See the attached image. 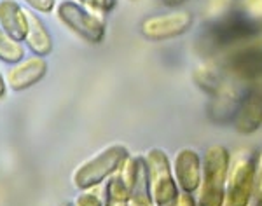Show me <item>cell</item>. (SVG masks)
Returning a JSON list of instances; mask_svg holds the SVG:
<instances>
[{
	"label": "cell",
	"mask_w": 262,
	"mask_h": 206,
	"mask_svg": "<svg viewBox=\"0 0 262 206\" xmlns=\"http://www.w3.org/2000/svg\"><path fill=\"white\" fill-rule=\"evenodd\" d=\"M7 93V81H6V77L2 75V72H0V100L6 96Z\"/></svg>",
	"instance_id": "24"
},
{
	"label": "cell",
	"mask_w": 262,
	"mask_h": 206,
	"mask_svg": "<svg viewBox=\"0 0 262 206\" xmlns=\"http://www.w3.org/2000/svg\"><path fill=\"white\" fill-rule=\"evenodd\" d=\"M250 206H259V204H257V203H255V201H253V203H252Z\"/></svg>",
	"instance_id": "26"
},
{
	"label": "cell",
	"mask_w": 262,
	"mask_h": 206,
	"mask_svg": "<svg viewBox=\"0 0 262 206\" xmlns=\"http://www.w3.org/2000/svg\"><path fill=\"white\" fill-rule=\"evenodd\" d=\"M194 23V16L189 11H173L168 14L149 16L140 23V32L152 42H163L184 35Z\"/></svg>",
	"instance_id": "8"
},
{
	"label": "cell",
	"mask_w": 262,
	"mask_h": 206,
	"mask_svg": "<svg viewBox=\"0 0 262 206\" xmlns=\"http://www.w3.org/2000/svg\"><path fill=\"white\" fill-rule=\"evenodd\" d=\"M25 58V48L21 42L14 40L0 28V61L7 65H16Z\"/></svg>",
	"instance_id": "16"
},
{
	"label": "cell",
	"mask_w": 262,
	"mask_h": 206,
	"mask_svg": "<svg viewBox=\"0 0 262 206\" xmlns=\"http://www.w3.org/2000/svg\"><path fill=\"white\" fill-rule=\"evenodd\" d=\"M234 129L243 134H250L262 128V87H248L236 108Z\"/></svg>",
	"instance_id": "11"
},
{
	"label": "cell",
	"mask_w": 262,
	"mask_h": 206,
	"mask_svg": "<svg viewBox=\"0 0 262 206\" xmlns=\"http://www.w3.org/2000/svg\"><path fill=\"white\" fill-rule=\"evenodd\" d=\"M236 4H238V0H206L205 18L208 21L222 18L234 9Z\"/></svg>",
	"instance_id": "17"
},
{
	"label": "cell",
	"mask_w": 262,
	"mask_h": 206,
	"mask_svg": "<svg viewBox=\"0 0 262 206\" xmlns=\"http://www.w3.org/2000/svg\"><path fill=\"white\" fill-rule=\"evenodd\" d=\"M56 16L63 27L90 44H100L105 39L103 18L75 0H61L56 6Z\"/></svg>",
	"instance_id": "7"
},
{
	"label": "cell",
	"mask_w": 262,
	"mask_h": 206,
	"mask_svg": "<svg viewBox=\"0 0 262 206\" xmlns=\"http://www.w3.org/2000/svg\"><path fill=\"white\" fill-rule=\"evenodd\" d=\"M28 49L37 56H49L53 53V35L48 30L46 23L35 12L28 11V32L25 37Z\"/></svg>",
	"instance_id": "14"
},
{
	"label": "cell",
	"mask_w": 262,
	"mask_h": 206,
	"mask_svg": "<svg viewBox=\"0 0 262 206\" xmlns=\"http://www.w3.org/2000/svg\"><path fill=\"white\" fill-rule=\"evenodd\" d=\"M255 201L257 204L262 206V152L257 161V186H255Z\"/></svg>",
	"instance_id": "22"
},
{
	"label": "cell",
	"mask_w": 262,
	"mask_h": 206,
	"mask_svg": "<svg viewBox=\"0 0 262 206\" xmlns=\"http://www.w3.org/2000/svg\"><path fill=\"white\" fill-rule=\"evenodd\" d=\"M48 74V61L44 56L23 58L16 65H11V70L6 75L7 87L12 91H25L35 86Z\"/></svg>",
	"instance_id": "12"
},
{
	"label": "cell",
	"mask_w": 262,
	"mask_h": 206,
	"mask_svg": "<svg viewBox=\"0 0 262 206\" xmlns=\"http://www.w3.org/2000/svg\"><path fill=\"white\" fill-rule=\"evenodd\" d=\"M0 28L18 42H25L28 32V11L16 0H0Z\"/></svg>",
	"instance_id": "13"
},
{
	"label": "cell",
	"mask_w": 262,
	"mask_h": 206,
	"mask_svg": "<svg viewBox=\"0 0 262 206\" xmlns=\"http://www.w3.org/2000/svg\"><path fill=\"white\" fill-rule=\"evenodd\" d=\"M103 206H131L128 187H126L119 171L116 175H112L108 178L107 186H105Z\"/></svg>",
	"instance_id": "15"
},
{
	"label": "cell",
	"mask_w": 262,
	"mask_h": 206,
	"mask_svg": "<svg viewBox=\"0 0 262 206\" xmlns=\"http://www.w3.org/2000/svg\"><path fill=\"white\" fill-rule=\"evenodd\" d=\"M25 4L40 14H49L53 9H56V0H25Z\"/></svg>",
	"instance_id": "21"
},
{
	"label": "cell",
	"mask_w": 262,
	"mask_h": 206,
	"mask_svg": "<svg viewBox=\"0 0 262 206\" xmlns=\"http://www.w3.org/2000/svg\"><path fill=\"white\" fill-rule=\"evenodd\" d=\"M129 2H138V0H129Z\"/></svg>",
	"instance_id": "27"
},
{
	"label": "cell",
	"mask_w": 262,
	"mask_h": 206,
	"mask_svg": "<svg viewBox=\"0 0 262 206\" xmlns=\"http://www.w3.org/2000/svg\"><path fill=\"white\" fill-rule=\"evenodd\" d=\"M149 171V186L152 206H177L180 187L173 175L171 161L163 149H149L143 155Z\"/></svg>",
	"instance_id": "5"
},
{
	"label": "cell",
	"mask_w": 262,
	"mask_h": 206,
	"mask_svg": "<svg viewBox=\"0 0 262 206\" xmlns=\"http://www.w3.org/2000/svg\"><path fill=\"white\" fill-rule=\"evenodd\" d=\"M238 6L245 16L262 25V0H238Z\"/></svg>",
	"instance_id": "18"
},
{
	"label": "cell",
	"mask_w": 262,
	"mask_h": 206,
	"mask_svg": "<svg viewBox=\"0 0 262 206\" xmlns=\"http://www.w3.org/2000/svg\"><path fill=\"white\" fill-rule=\"evenodd\" d=\"M119 173L129 192L131 206H152L149 171L143 155H131L126 159Z\"/></svg>",
	"instance_id": "9"
},
{
	"label": "cell",
	"mask_w": 262,
	"mask_h": 206,
	"mask_svg": "<svg viewBox=\"0 0 262 206\" xmlns=\"http://www.w3.org/2000/svg\"><path fill=\"white\" fill-rule=\"evenodd\" d=\"M173 175L180 187V192L196 194L201 186L203 176V157L200 152L189 147L177 150L175 157L171 161Z\"/></svg>",
	"instance_id": "10"
},
{
	"label": "cell",
	"mask_w": 262,
	"mask_h": 206,
	"mask_svg": "<svg viewBox=\"0 0 262 206\" xmlns=\"http://www.w3.org/2000/svg\"><path fill=\"white\" fill-rule=\"evenodd\" d=\"M161 2H163L166 7H171V9H173V7H180L182 4H185L187 0H161Z\"/></svg>",
	"instance_id": "25"
},
{
	"label": "cell",
	"mask_w": 262,
	"mask_h": 206,
	"mask_svg": "<svg viewBox=\"0 0 262 206\" xmlns=\"http://www.w3.org/2000/svg\"><path fill=\"white\" fill-rule=\"evenodd\" d=\"M128 157L129 150L126 145L114 144L105 147L103 150L75 168L72 173V184L77 191H91L111 178L112 175H116Z\"/></svg>",
	"instance_id": "2"
},
{
	"label": "cell",
	"mask_w": 262,
	"mask_h": 206,
	"mask_svg": "<svg viewBox=\"0 0 262 206\" xmlns=\"http://www.w3.org/2000/svg\"><path fill=\"white\" fill-rule=\"evenodd\" d=\"M257 161L250 152L231 157L224 206H250L255 199Z\"/></svg>",
	"instance_id": "6"
},
{
	"label": "cell",
	"mask_w": 262,
	"mask_h": 206,
	"mask_svg": "<svg viewBox=\"0 0 262 206\" xmlns=\"http://www.w3.org/2000/svg\"><path fill=\"white\" fill-rule=\"evenodd\" d=\"M219 66L231 81L239 86L262 87V42L260 39L250 44L239 45L224 53Z\"/></svg>",
	"instance_id": "3"
},
{
	"label": "cell",
	"mask_w": 262,
	"mask_h": 206,
	"mask_svg": "<svg viewBox=\"0 0 262 206\" xmlns=\"http://www.w3.org/2000/svg\"><path fill=\"white\" fill-rule=\"evenodd\" d=\"M177 206H198V204H196V197H194V194H187V192H180L179 204H177Z\"/></svg>",
	"instance_id": "23"
},
{
	"label": "cell",
	"mask_w": 262,
	"mask_h": 206,
	"mask_svg": "<svg viewBox=\"0 0 262 206\" xmlns=\"http://www.w3.org/2000/svg\"><path fill=\"white\" fill-rule=\"evenodd\" d=\"M231 152L224 145H210L203 155V176L198 189V206H224Z\"/></svg>",
	"instance_id": "1"
},
{
	"label": "cell",
	"mask_w": 262,
	"mask_h": 206,
	"mask_svg": "<svg viewBox=\"0 0 262 206\" xmlns=\"http://www.w3.org/2000/svg\"><path fill=\"white\" fill-rule=\"evenodd\" d=\"M77 2L100 16L112 12L117 6V0H77Z\"/></svg>",
	"instance_id": "19"
},
{
	"label": "cell",
	"mask_w": 262,
	"mask_h": 206,
	"mask_svg": "<svg viewBox=\"0 0 262 206\" xmlns=\"http://www.w3.org/2000/svg\"><path fill=\"white\" fill-rule=\"evenodd\" d=\"M74 206H103L101 197L96 192L91 191H79V196L75 197Z\"/></svg>",
	"instance_id": "20"
},
{
	"label": "cell",
	"mask_w": 262,
	"mask_h": 206,
	"mask_svg": "<svg viewBox=\"0 0 262 206\" xmlns=\"http://www.w3.org/2000/svg\"><path fill=\"white\" fill-rule=\"evenodd\" d=\"M208 37L215 48H224L229 51L260 39L262 25L245 16L242 11H231L222 18L210 21Z\"/></svg>",
	"instance_id": "4"
}]
</instances>
